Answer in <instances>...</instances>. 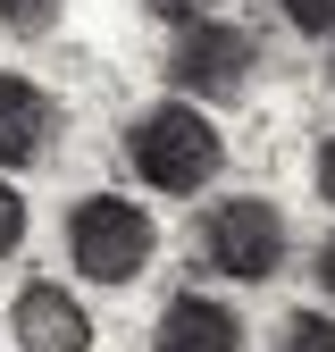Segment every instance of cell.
I'll return each mask as SVG.
<instances>
[{
  "label": "cell",
  "instance_id": "1",
  "mask_svg": "<svg viewBox=\"0 0 335 352\" xmlns=\"http://www.w3.org/2000/svg\"><path fill=\"white\" fill-rule=\"evenodd\" d=\"M117 151H126V168H135L151 193H176V201L201 193L209 176L227 168V135H218V118L193 109V101H159V109H143V118H126Z\"/></svg>",
  "mask_w": 335,
  "mask_h": 352
},
{
  "label": "cell",
  "instance_id": "2",
  "mask_svg": "<svg viewBox=\"0 0 335 352\" xmlns=\"http://www.w3.org/2000/svg\"><path fill=\"white\" fill-rule=\"evenodd\" d=\"M59 235H67L76 277H93V285H135V277L151 269V252H159V218H151L135 193H76Z\"/></svg>",
  "mask_w": 335,
  "mask_h": 352
},
{
  "label": "cell",
  "instance_id": "3",
  "mask_svg": "<svg viewBox=\"0 0 335 352\" xmlns=\"http://www.w3.org/2000/svg\"><path fill=\"white\" fill-rule=\"evenodd\" d=\"M251 76H260V34L235 25V17H201V25H176L168 42V84L176 101H243Z\"/></svg>",
  "mask_w": 335,
  "mask_h": 352
},
{
  "label": "cell",
  "instance_id": "4",
  "mask_svg": "<svg viewBox=\"0 0 335 352\" xmlns=\"http://www.w3.org/2000/svg\"><path fill=\"white\" fill-rule=\"evenodd\" d=\"M193 243H201V260H209L218 277L260 285V277L285 269V210L260 201V193H227V201H209V210H201Z\"/></svg>",
  "mask_w": 335,
  "mask_h": 352
},
{
  "label": "cell",
  "instance_id": "5",
  "mask_svg": "<svg viewBox=\"0 0 335 352\" xmlns=\"http://www.w3.org/2000/svg\"><path fill=\"white\" fill-rule=\"evenodd\" d=\"M9 336H17V352H93V311L76 302V285L34 277L9 302Z\"/></svg>",
  "mask_w": 335,
  "mask_h": 352
},
{
  "label": "cell",
  "instance_id": "6",
  "mask_svg": "<svg viewBox=\"0 0 335 352\" xmlns=\"http://www.w3.org/2000/svg\"><path fill=\"white\" fill-rule=\"evenodd\" d=\"M59 143V101L42 93L34 76L17 67H0V176H17V168H42Z\"/></svg>",
  "mask_w": 335,
  "mask_h": 352
},
{
  "label": "cell",
  "instance_id": "7",
  "mask_svg": "<svg viewBox=\"0 0 335 352\" xmlns=\"http://www.w3.org/2000/svg\"><path fill=\"white\" fill-rule=\"evenodd\" d=\"M159 352H243V319L235 302H209V294H168L159 311Z\"/></svg>",
  "mask_w": 335,
  "mask_h": 352
},
{
  "label": "cell",
  "instance_id": "8",
  "mask_svg": "<svg viewBox=\"0 0 335 352\" xmlns=\"http://www.w3.org/2000/svg\"><path fill=\"white\" fill-rule=\"evenodd\" d=\"M277 352H335V311H293L277 327Z\"/></svg>",
  "mask_w": 335,
  "mask_h": 352
},
{
  "label": "cell",
  "instance_id": "9",
  "mask_svg": "<svg viewBox=\"0 0 335 352\" xmlns=\"http://www.w3.org/2000/svg\"><path fill=\"white\" fill-rule=\"evenodd\" d=\"M268 9H277L293 34H310V42H327V34H335V0H268Z\"/></svg>",
  "mask_w": 335,
  "mask_h": 352
},
{
  "label": "cell",
  "instance_id": "10",
  "mask_svg": "<svg viewBox=\"0 0 335 352\" xmlns=\"http://www.w3.org/2000/svg\"><path fill=\"white\" fill-rule=\"evenodd\" d=\"M59 9H67V0H0V25H9V34H51Z\"/></svg>",
  "mask_w": 335,
  "mask_h": 352
},
{
  "label": "cell",
  "instance_id": "11",
  "mask_svg": "<svg viewBox=\"0 0 335 352\" xmlns=\"http://www.w3.org/2000/svg\"><path fill=\"white\" fill-rule=\"evenodd\" d=\"M25 218H34V210H25V193L9 185V176H0V260H9V252L25 243Z\"/></svg>",
  "mask_w": 335,
  "mask_h": 352
},
{
  "label": "cell",
  "instance_id": "12",
  "mask_svg": "<svg viewBox=\"0 0 335 352\" xmlns=\"http://www.w3.org/2000/svg\"><path fill=\"white\" fill-rule=\"evenodd\" d=\"M310 185H319V201L335 210V135H319V151H310Z\"/></svg>",
  "mask_w": 335,
  "mask_h": 352
},
{
  "label": "cell",
  "instance_id": "13",
  "mask_svg": "<svg viewBox=\"0 0 335 352\" xmlns=\"http://www.w3.org/2000/svg\"><path fill=\"white\" fill-rule=\"evenodd\" d=\"M151 17H168V25H201L209 17V0H143Z\"/></svg>",
  "mask_w": 335,
  "mask_h": 352
},
{
  "label": "cell",
  "instance_id": "14",
  "mask_svg": "<svg viewBox=\"0 0 335 352\" xmlns=\"http://www.w3.org/2000/svg\"><path fill=\"white\" fill-rule=\"evenodd\" d=\"M310 277H319V294H327V302H335V235H327V243H319V260H310Z\"/></svg>",
  "mask_w": 335,
  "mask_h": 352
},
{
  "label": "cell",
  "instance_id": "15",
  "mask_svg": "<svg viewBox=\"0 0 335 352\" xmlns=\"http://www.w3.org/2000/svg\"><path fill=\"white\" fill-rule=\"evenodd\" d=\"M327 84H335V59H327Z\"/></svg>",
  "mask_w": 335,
  "mask_h": 352
}]
</instances>
